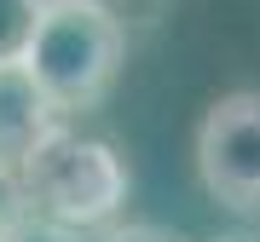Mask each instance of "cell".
Masks as SVG:
<instances>
[{"instance_id":"obj_1","label":"cell","mask_w":260,"mask_h":242,"mask_svg":"<svg viewBox=\"0 0 260 242\" xmlns=\"http://www.w3.org/2000/svg\"><path fill=\"white\" fill-rule=\"evenodd\" d=\"M18 185H23L29 219L41 231L75 236V231H93V225H110L121 214L133 173H127V156L110 139H93V133L58 121L18 162Z\"/></svg>"},{"instance_id":"obj_2","label":"cell","mask_w":260,"mask_h":242,"mask_svg":"<svg viewBox=\"0 0 260 242\" xmlns=\"http://www.w3.org/2000/svg\"><path fill=\"white\" fill-rule=\"evenodd\" d=\"M127 29L93 0H47L35 23V41L23 52V69L47 93L58 115H87L110 98L121 64H127Z\"/></svg>"},{"instance_id":"obj_3","label":"cell","mask_w":260,"mask_h":242,"mask_svg":"<svg viewBox=\"0 0 260 242\" xmlns=\"http://www.w3.org/2000/svg\"><path fill=\"white\" fill-rule=\"evenodd\" d=\"M197 179L220 208L260 214V93H220L197 121Z\"/></svg>"},{"instance_id":"obj_4","label":"cell","mask_w":260,"mask_h":242,"mask_svg":"<svg viewBox=\"0 0 260 242\" xmlns=\"http://www.w3.org/2000/svg\"><path fill=\"white\" fill-rule=\"evenodd\" d=\"M58 121L64 115L47 104V93L35 87V75L23 64H0V168L18 173V162L47 139Z\"/></svg>"},{"instance_id":"obj_5","label":"cell","mask_w":260,"mask_h":242,"mask_svg":"<svg viewBox=\"0 0 260 242\" xmlns=\"http://www.w3.org/2000/svg\"><path fill=\"white\" fill-rule=\"evenodd\" d=\"M47 0H0V64H23Z\"/></svg>"},{"instance_id":"obj_6","label":"cell","mask_w":260,"mask_h":242,"mask_svg":"<svg viewBox=\"0 0 260 242\" xmlns=\"http://www.w3.org/2000/svg\"><path fill=\"white\" fill-rule=\"evenodd\" d=\"M29 202H23V185H18V173L12 168H0V242H18L29 231Z\"/></svg>"},{"instance_id":"obj_7","label":"cell","mask_w":260,"mask_h":242,"mask_svg":"<svg viewBox=\"0 0 260 242\" xmlns=\"http://www.w3.org/2000/svg\"><path fill=\"white\" fill-rule=\"evenodd\" d=\"M93 6H104L121 29H127V35H139V29H156V23L168 18L174 0H93Z\"/></svg>"},{"instance_id":"obj_8","label":"cell","mask_w":260,"mask_h":242,"mask_svg":"<svg viewBox=\"0 0 260 242\" xmlns=\"http://www.w3.org/2000/svg\"><path fill=\"white\" fill-rule=\"evenodd\" d=\"M99 242H179V236L156 231V225H116V231H104Z\"/></svg>"},{"instance_id":"obj_9","label":"cell","mask_w":260,"mask_h":242,"mask_svg":"<svg viewBox=\"0 0 260 242\" xmlns=\"http://www.w3.org/2000/svg\"><path fill=\"white\" fill-rule=\"evenodd\" d=\"M18 242H58V231H41V225H29V231H23Z\"/></svg>"},{"instance_id":"obj_10","label":"cell","mask_w":260,"mask_h":242,"mask_svg":"<svg viewBox=\"0 0 260 242\" xmlns=\"http://www.w3.org/2000/svg\"><path fill=\"white\" fill-rule=\"evenodd\" d=\"M214 242H243V236H214Z\"/></svg>"}]
</instances>
